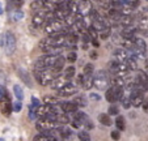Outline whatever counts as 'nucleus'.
<instances>
[{
	"mask_svg": "<svg viewBox=\"0 0 148 141\" xmlns=\"http://www.w3.org/2000/svg\"><path fill=\"white\" fill-rule=\"evenodd\" d=\"M109 84H110V80L105 71L100 69V71H97V72L95 73V86L98 90H106Z\"/></svg>",
	"mask_w": 148,
	"mask_h": 141,
	"instance_id": "obj_1",
	"label": "nucleus"
},
{
	"mask_svg": "<svg viewBox=\"0 0 148 141\" xmlns=\"http://www.w3.org/2000/svg\"><path fill=\"white\" fill-rule=\"evenodd\" d=\"M56 58L58 56H53V55H46L39 58L38 60L36 61V71H46V69L54 67L56 61Z\"/></svg>",
	"mask_w": 148,
	"mask_h": 141,
	"instance_id": "obj_2",
	"label": "nucleus"
},
{
	"mask_svg": "<svg viewBox=\"0 0 148 141\" xmlns=\"http://www.w3.org/2000/svg\"><path fill=\"white\" fill-rule=\"evenodd\" d=\"M34 76H36L38 84L42 86L49 85V84L51 85L53 80L55 78L54 73L51 72V71H49V69H46V71H34Z\"/></svg>",
	"mask_w": 148,
	"mask_h": 141,
	"instance_id": "obj_3",
	"label": "nucleus"
},
{
	"mask_svg": "<svg viewBox=\"0 0 148 141\" xmlns=\"http://www.w3.org/2000/svg\"><path fill=\"white\" fill-rule=\"evenodd\" d=\"M64 21H60V20H53V21H49L47 26L45 28L46 33L51 34V35H56L58 33L63 34V30H64Z\"/></svg>",
	"mask_w": 148,
	"mask_h": 141,
	"instance_id": "obj_4",
	"label": "nucleus"
},
{
	"mask_svg": "<svg viewBox=\"0 0 148 141\" xmlns=\"http://www.w3.org/2000/svg\"><path fill=\"white\" fill-rule=\"evenodd\" d=\"M4 37H5V46H4L5 54L7 55H12L14 52V50H16V37L11 31H7L4 34Z\"/></svg>",
	"mask_w": 148,
	"mask_h": 141,
	"instance_id": "obj_5",
	"label": "nucleus"
},
{
	"mask_svg": "<svg viewBox=\"0 0 148 141\" xmlns=\"http://www.w3.org/2000/svg\"><path fill=\"white\" fill-rule=\"evenodd\" d=\"M130 101H131V105L135 106V107H139L144 103V95L140 90L138 89H134L131 91V95H130Z\"/></svg>",
	"mask_w": 148,
	"mask_h": 141,
	"instance_id": "obj_6",
	"label": "nucleus"
},
{
	"mask_svg": "<svg viewBox=\"0 0 148 141\" xmlns=\"http://www.w3.org/2000/svg\"><path fill=\"white\" fill-rule=\"evenodd\" d=\"M37 129L39 132H47V131H51V129H55L56 127V123H53V122H49L46 119H39L36 124Z\"/></svg>",
	"mask_w": 148,
	"mask_h": 141,
	"instance_id": "obj_7",
	"label": "nucleus"
},
{
	"mask_svg": "<svg viewBox=\"0 0 148 141\" xmlns=\"http://www.w3.org/2000/svg\"><path fill=\"white\" fill-rule=\"evenodd\" d=\"M113 56L115 58L114 60H117L118 63H126L127 59H130L127 50H123V48H117V50L113 52Z\"/></svg>",
	"mask_w": 148,
	"mask_h": 141,
	"instance_id": "obj_8",
	"label": "nucleus"
},
{
	"mask_svg": "<svg viewBox=\"0 0 148 141\" xmlns=\"http://www.w3.org/2000/svg\"><path fill=\"white\" fill-rule=\"evenodd\" d=\"M67 84H70V81L66 80V77H55L53 80V82H51V88H53L54 90L60 91Z\"/></svg>",
	"mask_w": 148,
	"mask_h": 141,
	"instance_id": "obj_9",
	"label": "nucleus"
},
{
	"mask_svg": "<svg viewBox=\"0 0 148 141\" xmlns=\"http://www.w3.org/2000/svg\"><path fill=\"white\" fill-rule=\"evenodd\" d=\"M136 30L138 29L134 28L132 25L131 26H126V28H123L122 30H121V37L125 38V39H132V38H135L134 34L136 33Z\"/></svg>",
	"mask_w": 148,
	"mask_h": 141,
	"instance_id": "obj_10",
	"label": "nucleus"
},
{
	"mask_svg": "<svg viewBox=\"0 0 148 141\" xmlns=\"http://www.w3.org/2000/svg\"><path fill=\"white\" fill-rule=\"evenodd\" d=\"M76 91H77V89H76V86L73 85V84H67V85L62 89L60 91H58V93H59V95H62V97H68V95L75 94Z\"/></svg>",
	"mask_w": 148,
	"mask_h": 141,
	"instance_id": "obj_11",
	"label": "nucleus"
},
{
	"mask_svg": "<svg viewBox=\"0 0 148 141\" xmlns=\"http://www.w3.org/2000/svg\"><path fill=\"white\" fill-rule=\"evenodd\" d=\"M45 21H46V13H43V12L36 13V16H34L33 20H32V22H33V25L36 26V28H41Z\"/></svg>",
	"mask_w": 148,
	"mask_h": 141,
	"instance_id": "obj_12",
	"label": "nucleus"
},
{
	"mask_svg": "<svg viewBox=\"0 0 148 141\" xmlns=\"http://www.w3.org/2000/svg\"><path fill=\"white\" fill-rule=\"evenodd\" d=\"M134 47L143 54L147 52V44H145L144 39L142 38H134Z\"/></svg>",
	"mask_w": 148,
	"mask_h": 141,
	"instance_id": "obj_13",
	"label": "nucleus"
},
{
	"mask_svg": "<svg viewBox=\"0 0 148 141\" xmlns=\"http://www.w3.org/2000/svg\"><path fill=\"white\" fill-rule=\"evenodd\" d=\"M139 30L143 33V35L148 37V17L143 16L139 20Z\"/></svg>",
	"mask_w": 148,
	"mask_h": 141,
	"instance_id": "obj_14",
	"label": "nucleus"
},
{
	"mask_svg": "<svg viewBox=\"0 0 148 141\" xmlns=\"http://www.w3.org/2000/svg\"><path fill=\"white\" fill-rule=\"evenodd\" d=\"M17 73H18V76L21 77V80L25 82L26 86H29V88H32V80H30V76H29V73L26 72L25 69L20 68L18 71H17Z\"/></svg>",
	"mask_w": 148,
	"mask_h": 141,
	"instance_id": "obj_15",
	"label": "nucleus"
},
{
	"mask_svg": "<svg viewBox=\"0 0 148 141\" xmlns=\"http://www.w3.org/2000/svg\"><path fill=\"white\" fill-rule=\"evenodd\" d=\"M64 63H66V59L63 58V56H60L59 55L58 58H56V61H55V64H54V76H55V73H59L63 69V67H64Z\"/></svg>",
	"mask_w": 148,
	"mask_h": 141,
	"instance_id": "obj_16",
	"label": "nucleus"
},
{
	"mask_svg": "<svg viewBox=\"0 0 148 141\" xmlns=\"http://www.w3.org/2000/svg\"><path fill=\"white\" fill-rule=\"evenodd\" d=\"M93 85H95V75H87V76H84L83 88L88 90V89H90Z\"/></svg>",
	"mask_w": 148,
	"mask_h": 141,
	"instance_id": "obj_17",
	"label": "nucleus"
},
{
	"mask_svg": "<svg viewBox=\"0 0 148 141\" xmlns=\"http://www.w3.org/2000/svg\"><path fill=\"white\" fill-rule=\"evenodd\" d=\"M62 107H63V112H77V106L73 102H66L62 105Z\"/></svg>",
	"mask_w": 148,
	"mask_h": 141,
	"instance_id": "obj_18",
	"label": "nucleus"
},
{
	"mask_svg": "<svg viewBox=\"0 0 148 141\" xmlns=\"http://www.w3.org/2000/svg\"><path fill=\"white\" fill-rule=\"evenodd\" d=\"M98 122H100L101 124H103V125H108V127L113 124L110 116L106 115V114H100V115H98Z\"/></svg>",
	"mask_w": 148,
	"mask_h": 141,
	"instance_id": "obj_19",
	"label": "nucleus"
},
{
	"mask_svg": "<svg viewBox=\"0 0 148 141\" xmlns=\"http://www.w3.org/2000/svg\"><path fill=\"white\" fill-rule=\"evenodd\" d=\"M113 86H117V88H123L126 85L125 84V77H119V76H115L113 80H110Z\"/></svg>",
	"mask_w": 148,
	"mask_h": 141,
	"instance_id": "obj_20",
	"label": "nucleus"
},
{
	"mask_svg": "<svg viewBox=\"0 0 148 141\" xmlns=\"http://www.w3.org/2000/svg\"><path fill=\"white\" fill-rule=\"evenodd\" d=\"M43 102L47 106H55V105H60L59 103V99L56 97H51V95H46L43 97Z\"/></svg>",
	"mask_w": 148,
	"mask_h": 141,
	"instance_id": "obj_21",
	"label": "nucleus"
},
{
	"mask_svg": "<svg viewBox=\"0 0 148 141\" xmlns=\"http://www.w3.org/2000/svg\"><path fill=\"white\" fill-rule=\"evenodd\" d=\"M132 24V17L131 16H122L119 20V25H123V28L126 26H131Z\"/></svg>",
	"mask_w": 148,
	"mask_h": 141,
	"instance_id": "obj_22",
	"label": "nucleus"
},
{
	"mask_svg": "<svg viewBox=\"0 0 148 141\" xmlns=\"http://www.w3.org/2000/svg\"><path fill=\"white\" fill-rule=\"evenodd\" d=\"M1 110H3L4 115H9L12 110V105H11V101H3V105H1Z\"/></svg>",
	"mask_w": 148,
	"mask_h": 141,
	"instance_id": "obj_23",
	"label": "nucleus"
},
{
	"mask_svg": "<svg viewBox=\"0 0 148 141\" xmlns=\"http://www.w3.org/2000/svg\"><path fill=\"white\" fill-rule=\"evenodd\" d=\"M13 91H14V95H16V98L21 102V101L24 99V91L23 89L20 88V85H14L13 86Z\"/></svg>",
	"mask_w": 148,
	"mask_h": 141,
	"instance_id": "obj_24",
	"label": "nucleus"
},
{
	"mask_svg": "<svg viewBox=\"0 0 148 141\" xmlns=\"http://www.w3.org/2000/svg\"><path fill=\"white\" fill-rule=\"evenodd\" d=\"M68 11H70V13H72V14L79 13V3L77 1H68Z\"/></svg>",
	"mask_w": 148,
	"mask_h": 141,
	"instance_id": "obj_25",
	"label": "nucleus"
},
{
	"mask_svg": "<svg viewBox=\"0 0 148 141\" xmlns=\"http://www.w3.org/2000/svg\"><path fill=\"white\" fill-rule=\"evenodd\" d=\"M73 103H75L76 106H81V107H84V106H87V98L84 97V95H79V97H76L75 99H73Z\"/></svg>",
	"mask_w": 148,
	"mask_h": 141,
	"instance_id": "obj_26",
	"label": "nucleus"
},
{
	"mask_svg": "<svg viewBox=\"0 0 148 141\" xmlns=\"http://www.w3.org/2000/svg\"><path fill=\"white\" fill-rule=\"evenodd\" d=\"M105 97H106V99L109 101V102H115L117 101V98H115V93H114V89L110 88L106 90V94H105Z\"/></svg>",
	"mask_w": 148,
	"mask_h": 141,
	"instance_id": "obj_27",
	"label": "nucleus"
},
{
	"mask_svg": "<svg viewBox=\"0 0 148 141\" xmlns=\"http://www.w3.org/2000/svg\"><path fill=\"white\" fill-rule=\"evenodd\" d=\"M73 76H75V68H73V67H68V68L66 69V72H64L66 80L70 81L71 78H73Z\"/></svg>",
	"mask_w": 148,
	"mask_h": 141,
	"instance_id": "obj_28",
	"label": "nucleus"
},
{
	"mask_svg": "<svg viewBox=\"0 0 148 141\" xmlns=\"http://www.w3.org/2000/svg\"><path fill=\"white\" fill-rule=\"evenodd\" d=\"M24 17V12L23 11H20V9H17V11L12 12L11 14V18L13 20V21H20V20Z\"/></svg>",
	"mask_w": 148,
	"mask_h": 141,
	"instance_id": "obj_29",
	"label": "nucleus"
},
{
	"mask_svg": "<svg viewBox=\"0 0 148 141\" xmlns=\"http://www.w3.org/2000/svg\"><path fill=\"white\" fill-rule=\"evenodd\" d=\"M70 122V119H68V116L66 115V114H62V115H58V118H56V124H67V123Z\"/></svg>",
	"mask_w": 148,
	"mask_h": 141,
	"instance_id": "obj_30",
	"label": "nucleus"
},
{
	"mask_svg": "<svg viewBox=\"0 0 148 141\" xmlns=\"http://www.w3.org/2000/svg\"><path fill=\"white\" fill-rule=\"evenodd\" d=\"M119 11H121V14H122V16H131L134 8H131V7H129L127 4H126L122 9H119Z\"/></svg>",
	"mask_w": 148,
	"mask_h": 141,
	"instance_id": "obj_31",
	"label": "nucleus"
},
{
	"mask_svg": "<svg viewBox=\"0 0 148 141\" xmlns=\"http://www.w3.org/2000/svg\"><path fill=\"white\" fill-rule=\"evenodd\" d=\"M115 125H117V128L119 131H123L125 129V119H123V116H118L117 120H115Z\"/></svg>",
	"mask_w": 148,
	"mask_h": 141,
	"instance_id": "obj_32",
	"label": "nucleus"
},
{
	"mask_svg": "<svg viewBox=\"0 0 148 141\" xmlns=\"http://www.w3.org/2000/svg\"><path fill=\"white\" fill-rule=\"evenodd\" d=\"M126 64H127V67H129V69H130V71H136V69H138L136 60H134V59H127V61H126Z\"/></svg>",
	"mask_w": 148,
	"mask_h": 141,
	"instance_id": "obj_33",
	"label": "nucleus"
},
{
	"mask_svg": "<svg viewBox=\"0 0 148 141\" xmlns=\"http://www.w3.org/2000/svg\"><path fill=\"white\" fill-rule=\"evenodd\" d=\"M113 89H114V93H115V98H117V101L123 99V88H117V86H113Z\"/></svg>",
	"mask_w": 148,
	"mask_h": 141,
	"instance_id": "obj_34",
	"label": "nucleus"
},
{
	"mask_svg": "<svg viewBox=\"0 0 148 141\" xmlns=\"http://www.w3.org/2000/svg\"><path fill=\"white\" fill-rule=\"evenodd\" d=\"M77 137L80 141H90V136L88 135V132H85V131H80Z\"/></svg>",
	"mask_w": 148,
	"mask_h": 141,
	"instance_id": "obj_35",
	"label": "nucleus"
},
{
	"mask_svg": "<svg viewBox=\"0 0 148 141\" xmlns=\"http://www.w3.org/2000/svg\"><path fill=\"white\" fill-rule=\"evenodd\" d=\"M34 141H53V138L46 136V135H43V133H41V135L34 137Z\"/></svg>",
	"mask_w": 148,
	"mask_h": 141,
	"instance_id": "obj_36",
	"label": "nucleus"
},
{
	"mask_svg": "<svg viewBox=\"0 0 148 141\" xmlns=\"http://www.w3.org/2000/svg\"><path fill=\"white\" fill-rule=\"evenodd\" d=\"M87 75H93V65L92 64H87L84 67V76Z\"/></svg>",
	"mask_w": 148,
	"mask_h": 141,
	"instance_id": "obj_37",
	"label": "nucleus"
},
{
	"mask_svg": "<svg viewBox=\"0 0 148 141\" xmlns=\"http://www.w3.org/2000/svg\"><path fill=\"white\" fill-rule=\"evenodd\" d=\"M76 59H77V54H76L75 51H70V52H68V55H67V60L71 61V63H73Z\"/></svg>",
	"mask_w": 148,
	"mask_h": 141,
	"instance_id": "obj_38",
	"label": "nucleus"
},
{
	"mask_svg": "<svg viewBox=\"0 0 148 141\" xmlns=\"http://www.w3.org/2000/svg\"><path fill=\"white\" fill-rule=\"evenodd\" d=\"M7 82V77H5V73L3 71H0V86H4Z\"/></svg>",
	"mask_w": 148,
	"mask_h": 141,
	"instance_id": "obj_39",
	"label": "nucleus"
},
{
	"mask_svg": "<svg viewBox=\"0 0 148 141\" xmlns=\"http://www.w3.org/2000/svg\"><path fill=\"white\" fill-rule=\"evenodd\" d=\"M109 35H110V28H108L103 31H101V39H108Z\"/></svg>",
	"mask_w": 148,
	"mask_h": 141,
	"instance_id": "obj_40",
	"label": "nucleus"
},
{
	"mask_svg": "<svg viewBox=\"0 0 148 141\" xmlns=\"http://www.w3.org/2000/svg\"><path fill=\"white\" fill-rule=\"evenodd\" d=\"M87 33L92 37V39H97V33H96V30L93 28H88L87 29Z\"/></svg>",
	"mask_w": 148,
	"mask_h": 141,
	"instance_id": "obj_41",
	"label": "nucleus"
},
{
	"mask_svg": "<svg viewBox=\"0 0 148 141\" xmlns=\"http://www.w3.org/2000/svg\"><path fill=\"white\" fill-rule=\"evenodd\" d=\"M90 41H93L92 37H90L87 31H85V33H83V43H87L88 44V42H90Z\"/></svg>",
	"mask_w": 148,
	"mask_h": 141,
	"instance_id": "obj_42",
	"label": "nucleus"
},
{
	"mask_svg": "<svg viewBox=\"0 0 148 141\" xmlns=\"http://www.w3.org/2000/svg\"><path fill=\"white\" fill-rule=\"evenodd\" d=\"M122 106L125 108H129L130 106H131V101H130V98H123L122 99Z\"/></svg>",
	"mask_w": 148,
	"mask_h": 141,
	"instance_id": "obj_43",
	"label": "nucleus"
},
{
	"mask_svg": "<svg viewBox=\"0 0 148 141\" xmlns=\"http://www.w3.org/2000/svg\"><path fill=\"white\" fill-rule=\"evenodd\" d=\"M117 114H118V107L114 105H112L109 107V115H117Z\"/></svg>",
	"mask_w": 148,
	"mask_h": 141,
	"instance_id": "obj_44",
	"label": "nucleus"
},
{
	"mask_svg": "<svg viewBox=\"0 0 148 141\" xmlns=\"http://www.w3.org/2000/svg\"><path fill=\"white\" fill-rule=\"evenodd\" d=\"M39 5H45V1H33L32 3V8L33 9H37V8H39Z\"/></svg>",
	"mask_w": 148,
	"mask_h": 141,
	"instance_id": "obj_45",
	"label": "nucleus"
},
{
	"mask_svg": "<svg viewBox=\"0 0 148 141\" xmlns=\"http://www.w3.org/2000/svg\"><path fill=\"white\" fill-rule=\"evenodd\" d=\"M89 98H90V99H93V101H96V102H98V101L101 99L100 94H97V93H90L89 94Z\"/></svg>",
	"mask_w": 148,
	"mask_h": 141,
	"instance_id": "obj_46",
	"label": "nucleus"
},
{
	"mask_svg": "<svg viewBox=\"0 0 148 141\" xmlns=\"http://www.w3.org/2000/svg\"><path fill=\"white\" fill-rule=\"evenodd\" d=\"M21 102H20V101H17V102H14V105H13V110L16 111V112H18L20 110H21Z\"/></svg>",
	"mask_w": 148,
	"mask_h": 141,
	"instance_id": "obj_47",
	"label": "nucleus"
},
{
	"mask_svg": "<svg viewBox=\"0 0 148 141\" xmlns=\"http://www.w3.org/2000/svg\"><path fill=\"white\" fill-rule=\"evenodd\" d=\"M30 105H32V106H34V107H37V108H38L39 106H41V105H39V101L37 99L36 97H33V98H32V103H30Z\"/></svg>",
	"mask_w": 148,
	"mask_h": 141,
	"instance_id": "obj_48",
	"label": "nucleus"
},
{
	"mask_svg": "<svg viewBox=\"0 0 148 141\" xmlns=\"http://www.w3.org/2000/svg\"><path fill=\"white\" fill-rule=\"evenodd\" d=\"M126 4L129 7H131V8H135V7L139 5V1H126Z\"/></svg>",
	"mask_w": 148,
	"mask_h": 141,
	"instance_id": "obj_49",
	"label": "nucleus"
},
{
	"mask_svg": "<svg viewBox=\"0 0 148 141\" xmlns=\"http://www.w3.org/2000/svg\"><path fill=\"white\" fill-rule=\"evenodd\" d=\"M84 127L87 128V129H92V128H93V124H92V122H90V120L88 119L87 122L84 123Z\"/></svg>",
	"mask_w": 148,
	"mask_h": 141,
	"instance_id": "obj_50",
	"label": "nucleus"
},
{
	"mask_svg": "<svg viewBox=\"0 0 148 141\" xmlns=\"http://www.w3.org/2000/svg\"><path fill=\"white\" fill-rule=\"evenodd\" d=\"M112 138H114V140H119V132L113 131V132H112Z\"/></svg>",
	"mask_w": 148,
	"mask_h": 141,
	"instance_id": "obj_51",
	"label": "nucleus"
},
{
	"mask_svg": "<svg viewBox=\"0 0 148 141\" xmlns=\"http://www.w3.org/2000/svg\"><path fill=\"white\" fill-rule=\"evenodd\" d=\"M143 108H144V111H148V101H144V103H143Z\"/></svg>",
	"mask_w": 148,
	"mask_h": 141,
	"instance_id": "obj_52",
	"label": "nucleus"
},
{
	"mask_svg": "<svg viewBox=\"0 0 148 141\" xmlns=\"http://www.w3.org/2000/svg\"><path fill=\"white\" fill-rule=\"evenodd\" d=\"M89 55H90V58H92V59H96V58H97V52H96V51H92Z\"/></svg>",
	"mask_w": 148,
	"mask_h": 141,
	"instance_id": "obj_53",
	"label": "nucleus"
},
{
	"mask_svg": "<svg viewBox=\"0 0 148 141\" xmlns=\"http://www.w3.org/2000/svg\"><path fill=\"white\" fill-rule=\"evenodd\" d=\"M92 43H93V46H96V47H97L98 44H100V43H98V41H97V39H93V41H92Z\"/></svg>",
	"mask_w": 148,
	"mask_h": 141,
	"instance_id": "obj_54",
	"label": "nucleus"
},
{
	"mask_svg": "<svg viewBox=\"0 0 148 141\" xmlns=\"http://www.w3.org/2000/svg\"><path fill=\"white\" fill-rule=\"evenodd\" d=\"M3 13V8H1V4H0V14Z\"/></svg>",
	"mask_w": 148,
	"mask_h": 141,
	"instance_id": "obj_55",
	"label": "nucleus"
},
{
	"mask_svg": "<svg viewBox=\"0 0 148 141\" xmlns=\"http://www.w3.org/2000/svg\"><path fill=\"white\" fill-rule=\"evenodd\" d=\"M145 68H147V69H148V60H147V61H145Z\"/></svg>",
	"mask_w": 148,
	"mask_h": 141,
	"instance_id": "obj_56",
	"label": "nucleus"
},
{
	"mask_svg": "<svg viewBox=\"0 0 148 141\" xmlns=\"http://www.w3.org/2000/svg\"><path fill=\"white\" fill-rule=\"evenodd\" d=\"M0 141H4V140H3V138H0Z\"/></svg>",
	"mask_w": 148,
	"mask_h": 141,
	"instance_id": "obj_57",
	"label": "nucleus"
}]
</instances>
